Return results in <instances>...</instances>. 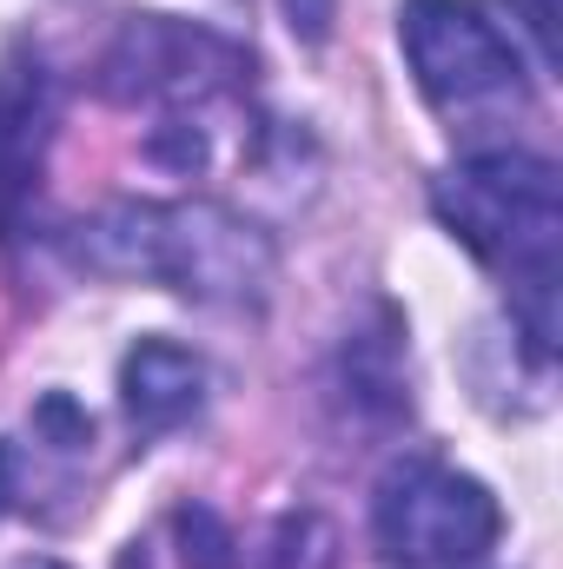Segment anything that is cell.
<instances>
[{
  "instance_id": "6da1fadb",
  "label": "cell",
  "mask_w": 563,
  "mask_h": 569,
  "mask_svg": "<svg viewBox=\"0 0 563 569\" xmlns=\"http://www.w3.org/2000/svg\"><path fill=\"white\" fill-rule=\"evenodd\" d=\"M431 206L451 239L504 279L511 318L537 365L557 351V259H563V186L557 166L524 146H491L431 179Z\"/></svg>"
},
{
  "instance_id": "7a4b0ae2",
  "label": "cell",
  "mask_w": 563,
  "mask_h": 569,
  "mask_svg": "<svg viewBox=\"0 0 563 569\" xmlns=\"http://www.w3.org/2000/svg\"><path fill=\"white\" fill-rule=\"evenodd\" d=\"M80 266L107 279H152L192 305H233L259 311L273 298V239L239 219L233 206L213 199H179V206H113L73 239Z\"/></svg>"
},
{
  "instance_id": "3957f363",
  "label": "cell",
  "mask_w": 563,
  "mask_h": 569,
  "mask_svg": "<svg viewBox=\"0 0 563 569\" xmlns=\"http://www.w3.org/2000/svg\"><path fill=\"white\" fill-rule=\"evenodd\" d=\"M100 93L120 107H152L159 113V159L199 172L213 159V113L239 107L253 93V53L233 47L226 33H206L192 20L166 13H134L120 40L100 60Z\"/></svg>"
},
{
  "instance_id": "277c9868",
  "label": "cell",
  "mask_w": 563,
  "mask_h": 569,
  "mask_svg": "<svg viewBox=\"0 0 563 569\" xmlns=\"http://www.w3.org/2000/svg\"><path fill=\"white\" fill-rule=\"evenodd\" d=\"M504 530V510L497 497L431 457V450H412L398 457L378 490H372V543H378V563L392 569H457V563H477Z\"/></svg>"
},
{
  "instance_id": "5b68a950",
  "label": "cell",
  "mask_w": 563,
  "mask_h": 569,
  "mask_svg": "<svg viewBox=\"0 0 563 569\" xmlns=\"http://www.w3.org/2000/svg\"><path fill=\"white\" fill-rule=\"evenodd\" d=\"M398 40L418 73V93L444 120L524 113V100H531L524 53L477 0H405Z\"/></svg>"
},
{
  "instance_id": "8992f818",
  "label": "cell",
  "mask_w": 563,
  "mask_h": 569,
  "mask_svg": "<svg viewBox=\"0 0 563 569\" xmlns=\"http://www.w3.org/2000/svg\"><path fill=\"white\" fill-rule=\"evenodd\" d=\"M53 120H60V100H53V73L40 53H13L0 67V239L20 232L33 192H40V172H47V146H53Z\"/></svg>"
},
{
  "instance_id": "52a82bcc",
  "label": "cell",
  "mask_w": 563,
  "mask_h": 569,
  "mask_svg": "<svg viewBox=\"0 0 563 569\" xmlns=\"http://www.w3.org/2000/svg\"><path fill=\"white\" fill-rule=\"evenodd\" d=\"M120 405L140 437H166V430L192 425L199 405H206V365L199 351L186 345H166V338H146L127 351L120 365Z\"/></svg>"
},
{
  "instance_id": "ba28073f",
  "label": "cell",
  "mask_w": 563,
  "mask_h": 569,
  "mask_svg": "<svg viewBox=\"0 0 563 569\" xmlns=\"http://www.w3.org/2000/svg\"><path fill=\"white\" fill-rule=\"evenodd\" d=\"M531 47H537V67H557V0H511Z\"/></svg>"
},
{
  "instance_id": "9c48e42d",
  "label": "cell",
  "mask_w": 563,
  "mask_h": 569,
  "mask_svg": "<svg viewBox=\"0 0 563 569\" xmlns=\"http://www.w3.org/2000/svg\"><path fill=\"white\" fill-rule=\"evenodd\" d=\"M285 13H292V27H298L305 40H325V20H332V0H285Z\"/></svg>"
},
{
  "instance_id": "30bf717a",
  "label": "cell",
  "mask_w": 563,
  "mask_h": 569,
  "mask_svg": "<svg viewBox=\"0 0 563 569\" xmlns=\"http://www.w3.org/2000/svg\"><path fill=\"white\" fill-rule=\"evenodd\" d=\"M13 569H60V563H47V557H33V563H13Z\"/></svg>"
}]
</instances>
